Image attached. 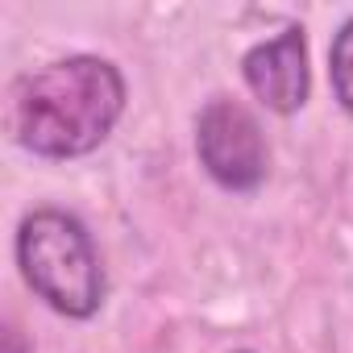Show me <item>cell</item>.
I'll use <instances>...</instances> for the list:
<instances>
[{
  "label": "cell",
  "mask_w": 353,
  "mask_h": 353,
  "mask_svg": "<svg viewBox=\"0 0 353 353\" xmlns=\"http://www.w3.org/2000/svg\"><path fill=\"white\" fill-rule=\"evenodd\" d=\"M241 353H245V349H241Z\"/></svg>",
  "instance_id": "cell-7"
},
{
  "label": "cell",
  "mask_w": 353,
  "mask_h": 353,
  "mask_svg": "<svg viewBox=\"0 0 353 353\" xmlns=\"http://www.w3.org/2000/svg\"><path fill=\"white\" fill-rule=\"evenodd\" d=\"M5 345H9V353H21V349H17V332H13V328H9V336H5Z\"/></svg>",
  "instance_id": "cell-6"
},
{
  "label": "cell",
  "mask_w": 353,
  "mask_h": 353,
  "mask_svg": "<svg viewBox=\"0 0 353 353\" xmlns=\"http://www.w3.org/2000/svg\"><path fill=\"white\" fill-rule=\"evenodd\" d=\"M245 88L279 117H291L307 104L312 71H307V38L303 26H287L270 42H258L241 59Z\"/></svg>",
  "instance_id": "cell-4"
},
{
  "label": "cell",
  "mask_w": 353,
  "mask_h": 353,
  "mask_svg": "<svg viewBox=\"0 0 353 353\" xmlns=\"http://www.w3.org/2000/svg\"><path fill=\"white\" fill-rule=\"evenodd\" d=\"M196 154L208 179L225 192L250 196L266 183L270 170V150L262 137L258 117L237 104V100H208L204 112L196 117Z\"/></svg>",
  "instance_id": "cell-3"
},
{
  "label": "cell",
  "mask_w": 353,
  "mask_h": 353,
  "mask_svg": "<svg viewBox=\"0 0 353 353\" xmlns=\"http://www.w3.org/2000/svg\"><path fill=\"white\" fill-rule=\"evenodd\" d=\"M125 100L129 88L117 63L96 54L54 59L9 88V133L34 158L71 162L112 137Z\"/></svg>",
  "instance_id": "cell-1"
},
{
  "label": "cell",
  "mask_w": 353,
  "mask_h": 353,
  "mask_svg": "<svg viewBox=\"0 0 353 353\" xmlns=\"http://www.w3.org/2000/svg\"><path fill=\"white\" fill-rule=\"evenodd\" d=\"M328 79H332V96L336 104L353 117V17L336 30L332 50H328Z\"/></svg>",
  "instance_id": "cell-5"
},
{
  "label": "cell",
  "mask_w": 353,
  "mask_h": 353,
  "mask_svg": "<svg viewBox=\"0 0 353 353\" xmlns=\"http://www.w3.org/2000/svg\"><path fill=\"white\" fill-rule=\"evenodd\" d=\"M26 287L67 320H92L104 303V262L88 225L63 208H34L17 229Z\"/></svg>",
  "instance_id": "cell-2"
}]
</instances>
